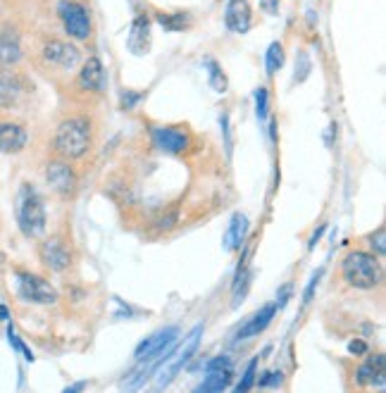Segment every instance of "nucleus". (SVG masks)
<instances>
[{
	"label": "nucleus",
	"mask_w": 386,
	"mask_h": 393,
	"mask_svg": "<svg viewBox=\"0 0 386 393\" xmlns=\"http://www.w3.org/2000/svg\"><path fill=\"white\" fill-rule=\"evenodd\" d=\"M205 65L210 67V86H213V89H215L217 93H224V91H227V77L222 74L220 65H217L215 60H208Z\"/></svg>",
	"instance_id": "nucleus-23"
},
{
	"label": "nucleus",
	"mask_w": 386,
	"mask_h": 393,
	"mask_svg": "<svg viewBox=\"0 0 386 393\" xmlns=\"http://www.w3.org/2000/svg\"><path fill=\"white\" fill-rule=\"evenodd\" d=\"M0 317H3V320H8V308H0Z\"/></svg>",
	"instance_id": "nucleus-30"
},
{
	"label": "nucleus",
	"mask_w": 386,
	"mask_h": 393,
	"mask_svg": "<svg viewBox=\"0 0 386 393\" xmlns=\"http://www.w3.org/2000/svg\"><path fill=\"white\" fill-rule=\"evenodd\" d=\"M370 241H372V248H377V253L384 255V251H386V246H384V227H379L377 234L370 236Z\"/></svg>",
	"instance_id": "nucleus-26"
},
{
	"label": "nucleus",
	"mask_w": 386,
	"mask_h": 393,
	"mask_svg": "<svg viewBox=\"0 0 386 393\" xmlns=\"http://www.w3.org/2000/svg\"><path fill=\"white\" fill-rule=\"evenodd\" d=\"M358 382L360 384H377L384 386V355H375L358 370Z\"/></svg>",
	"instance_id": "nucleus-19"
},
{
	"label": "nucleus",
	"mask_w": 386,
	"mask_h": 393,
	"mask_svg": "<svg viewBox=\"0 0 386 393\" xmlns=\"http://www.w3.org/2000/svg\"><path fill=\"white\" fill-rule=\"evenodd\" d=\"M22 60V41L17 29L0 27V65L10 67Z\"/></svg>",
	"instance_id": "nucleus-12"
},
{
	"label": "nucleus",
	"mask_w": 386,
	"mask_h": 393,
	"mask_svg": "<svg viewBox=\"0 0 386 393\" xmlns=\"http://www.w3.org/2000/svg\"><path fill=\"white\" fill-rule=\"evenodd\" d=\"M265 67H267V74H275V72H279L284 67V46L279 41H275L270 48H267Z\"/></svg>",
	"instance_id": "nucleus-21"
},
{
	"label": "nucleus",
	"mask_w": 386,
	"mask_h": 393,
	"mask_svg": "<svg viewBox=\"0 0 386 393\" xmlns=\"http://www.w3.org/2000/svg\"><path fill=\"white\" fill-rule=\"evenodd\" d=\"M20 91H22L20 81L12 77V74L0 72V110L12 108L17 103V98H20Z\"/></svg>",
	"instance_id": "nucleus-20"
},
{
	"label": "nucleus",
	"mask_w": 386,
	"mask_h": 393,
	"mask_svg": "<svg viewBox=\"0 0 386 393\" xmlns=\"http://www.w3.org/2000/svg\"><path fill=\"white\" fill-rule=\"evenodd\" d=\"M15 210H17V222H20V229L24 236L36 239V236H41L46 232V205H43V198L31 184H22L20 193H17Z\"/></svg>",
	"instance_id": "nucleus-2"
},
{
	"label": "nucleus",
	"mask_w": 386,
	"mask_h": 393,
	"mask_svg": "<svg viewBox=\"0 0 386 393\" xmlns=\"http://www.w3.org/2000/svg\"><path fill=\"white\" fill-rule=\"evenodd\" d=\"M103 81H105L103 62L98 58H89L84 62L82 72H79V84H82L86 91H101Z\"/></svg>",
	"instance_id": "nucleus-16"
},
{
	"label": "nucleus",
	"mask_w": 386,
	"mask_h": 393,
	"mask_svg": "<svg viewBox=\"0 0 386 393\" xmlns=\"http://www.w3.org/2000/svg\"><path fill=\"white\" fill-rule=\"evenodd\" d=\"M58 15L62 20L67 34L77 41H86L91 36V15L77 0H60L58 3Z\"/></svg>",
	"instance_id": "nucleus-4"
},
{
	"label": "nucleus",
	"mask_w": 386,
	"mask_h": 393,
	"mask_svg": "<svg viewBox=\"0 0 386 393\" xmlns=\"http://www.w3.org/2000/svg\"><path fill=\"white\" fill-rule=\"evenodd\" d=\"M348 351H351V353H358V355H363V353L367 351V346H365L363 341H353L351 346H348Z\"/></svg>",
	"instance_id": "nucleus-29"
},
{
	"label": "nucleus",
	"mask_w": 386,
	"mask_h": 393,
	"mask_svg": "<svg viewBox=\"0 0 386 393\" xmlns=\"http://www.w3.org/2000/svg\"><path fill=\"white\" fill-rule=\"evenodd\" d=\"M275 313H277V305H265V308H260L258 313L236 332V339L246 341V339H253V336L263 334L265 329L270 327V322L275 320Z\"/></svg>",
	"instance_id": "nucleus-14"
},
{
	"label": "nucleus",
	"mask_w": 386,
	"mask_h": 393,
	"mask_svg": "<svg viewBox=\"0 0 386 393\" xmlns=\"http://www.w3.org/2000/svg\"><path fill=\"white\" fill-rule=\"evenodd\" d=\"M246 236H248V217L236 212L232 217V222H229L227 234H224V248H227V251H239V248L244 246Z\"/></svg>",
	"instance_id": "nucleus-17"
},
{
	"label": "nucleus",
	"mask_w": 386,
	"mask_h": 393,
	"mask_svg": "<svg viewBox=\"0 0 386 393\" xmlns=\"http://www.w3.org/2000/svg\"><path fill=\"white\" fill-rule=\"evenodd\" d=\"M43 60L51 67H58V70L67 72L79 65L82 53H79V48H74L65 41H48L46 46H43Z\"/></svg>",
	"instance_id": "nucleus-8"
},
{
	"label": "nucleus",
	"mask_w": 386,
	"mask_h": 393,
	"mask_svg": "<svg viewBox=\"0 0 386 393\" xmlns=\"http://www.w3.org/2000/svg\"><path fill=\"white\" fill-rule=\"evenodd\" d=\"M251 5L248 0H229L227 10H224V24H227L229 31L234 34H246L251 29Z\"/></svg>",
	"instance_id": "nucleus-11"
},
{
	"label": "nucleus",
	"mask_w": 386,
	"mask_h": 393,
	"mask_svg": "<svg viewBox=\"0 0 386 393\" xmlns=\"http://www.w3.org/2000/svg\"><path fill=\"white\" fill-rule=\"evenodd\" d=\"M93 131L86 117H70L55 131V151L67 160H79L91 151Z\"/></svg>",
	"instance_id": "nucleus-1"
},
{
	"label": "nucleus",
	"mask_w": 386,
	"mask_h": 393,
	"mask_svg": "<svg viewBox=\"0 0 386 393\" xmlns=\"http://www.w3.org/2000/svg\"><path fill=\"white\" fill-rule=\"evenodd\" d=\"M17 291H20L22 301L34 305H53L58 301V291L43 277H36V274L29 272H17Z\"/></svg>",
	"instance_id": "nucleus-5"
},
{
	"label": "nucleus",
	"mask_w": 386,
	"mask_h": 393,
	"mask_svg": "<svg viewBox=\"0 0 386 393\" xmlns=\"http://www.w3.org/2000/svg\"><path fill=\"white\" fill-rule=\"evenodd\" d=\"M344 279L353 289H375L382 282V265L377 255L353 251L344 258Z\"/></svg>",
	"instance_id": "nucleus-3"
},
{
	"label": "nucleus",
	"mask_w": 386,
	"mask_h": 393,
	"mask_svg": "<svg viewBox=\"0 0 386 393\" xmlns=\"http://www.w3.org/2000/svg\"><path fill=\"white\" fill-rule=\"evenodd\" d=\"M129 51L134 55H146L151 51V20L146 15L136 17L132 24V31H129V39H127Z\"/></svg>",
	"instance_id": "nucleus-13"
},
{
	"label": "nucleus",
	"mask_w": 386,
	"mask_h": 393,
	"mask_svg": "<svg viewBox=\"0 0 386 393\" xmlns=\"http://www.w3.org/2000/svg\"><path fill=\"white\" fill-rule=\"evenodd\" d=\"M229 384H232V367H215V370H208V377L203 379V384L198 386L201 393H220L227 391Z\"/></svg>",
	"instance_id": "nucleus-18"
},
{
	"label": "nucleus",
	"mask_w": 386,
	"mask_h": 393,
	"mask_svg": "<svg viewBox=\"0 0 386 393\" xmlns=\"http://www.w3.org/2000/svg\"><path fill=\"white\" fill-rule=\"evenodd\" d=\"M267 108H270V96H267V89L260 86L258 93H255V110H258L260 120H265L267 117Z\"/></svg>",
	"instance_id": "nucleus-25"
},
{
	"label": "nucleus",
	"mask_w": 386,
	"mask_h": 393,
	"mask_svg": "<svg viewBox=\"0 0 386 393\" xmlns=\"http://www.w3.org/2000/svg\"><path fill=\"white\" fill-rule=\"evenodd\" d=\"M153 143H155L158 151L179 155L189 148V136H186L184 131L172 129V127H155L153 129Z\"/></svg>",
	"instance_id": "nucleus-10"
},
{
	"label": "nucleus",
	"mask_w": 386,
	"mask_h": 393,
	"mask_svg": "<svg viewBox=\"0 0 386 393\" xmlns=\"http://www.w3.org/2000/svg\"><path fill=\"white\" fill-rule=\"evenodd\" d=\"M158 20L165 29H170V31H179L184 27H189V17H186L184 12H177V15H165L163 12V15H158Z\"/></svg>",
	"instance_id": "nucleus-22"
},
{
	"label": "nucleus",
	"mask_w": 386,
	"mask_h": 393,
	"mask_svg": "<svg viewBox=\"0 0 386 393\" xmlns=\"http://www.w3.org/2000/svg\"><path fill=\"white\" fill-rule=\"evenodd\" d=\"M320 274H322V272H317V274H313V279H310L308 289H305V303H310V298H313L315 286H317V282H320Z\"/></svg>",
	"instance_id": "nucleus-27"
},
{
	"label": "nucleus",
	"mask_w": 386,
	"mask_h": 393,
	"mask_svg": "<svg viewBox=\"0 0 386 393\" xmlns=\"http://www.w3.org/2000/svg\"><path fill=\"white\" fill-rule=\"evenodd\" d=\"M27 146V131L20 124H0V153H20Z\"/></svg>",
	"instance_id": "nucleus-15"
},
{
	"label": "nucleus",
	"mask_w": 386,
	"mask_h": 393,
	"mask_svg": "<svg viewBox=\"0 0 386 393\" xmlns=\"http://www.w3.org/2000/svg\"><path fill=\"white\" fill-rule=\"evenodd\" d=\"M215 367H232V358H227V355H220V358L213 360V363H208V370H215Z\"/></svg>",
	"instance_id": "nucleus-28"
},
{
	"label": "nucleus",
	"mask_w": 386,
	"mask_h": 393,
	"mask_svg": "<svg viewBox=\"0 0 386 393\" xmlns=\"http://www.w3.org/2000/svg\"><path fill=\"white\" fill-rule=\"evenodd\" d=\"M41 260L46 267H51L53 272H65L72 265V253L67 248V243L53 236L41 246Z\"/></svg>",
	"instance_id": "nucleus-9"
},
{
	"label": "nucleus",
	"mask_w": 386,
	"mask_h": 393,
	"mask_svg": "<svg viewBox=\"0 0 386 393\" xmlns=\"http://www.w3.org/2000/svg\"><path fill=\"white\" fill-rule=\"evenodd\" d=\"M46 182L55 193H60L62 198H70L74 196V191H77V174H74V170L67 162H60V160L48 162Z\"/></svg>",
	"instance_id": "nucleus-7"
},
{
	"label": "nucleus",
	"mask_w": 386,
	"mask_h": 393,
	"mask_svg": "<svg viewBox=\"0 0 386 393\" xmlns=\"http://www.w3.org/2000/svg\"><path fill=\"white\" fill-rule=\"evenodd\" d=\"M255 370H258V358H253L251 360V365L246 367V374H244V379H241V384L236 386V391H248L251 386L255 384Z\"/></svg>",
	"instance_id": "nucleus-24"
},
{
	"label": "nucleus",
	"mask_w": 386,
	"mask_h": 393,
	"mask_svg": "<svg viewBox=\"0 0 386 393\" xmlns=\"http://www.w3.org/2000/svg\"><path fill=\"white\" fill-rule=\"evenodd\" d=\"M201 334H203V327H196L193 332L186 336L184 343H182V348H179L177 353H170V358H165V367H163V372H160V379H158V389H163V386H167L172 382L174 377L179 374V370L189 363L191 360V355L196 353V348H198V341H201Z\"/></svg>",
	"instance_id": "nucleus-6"
}]
</instances>
